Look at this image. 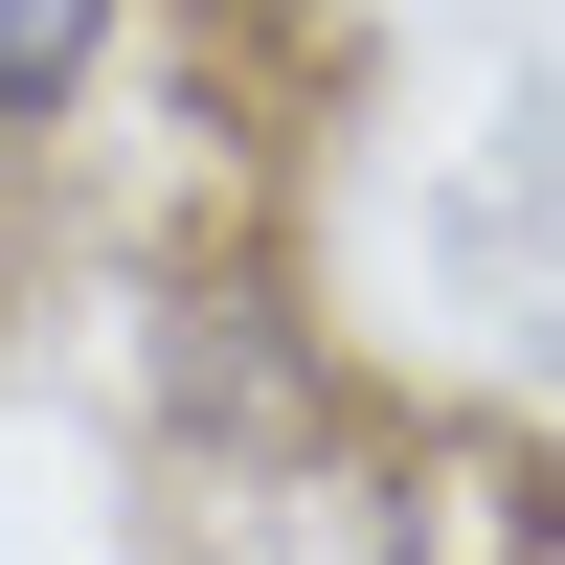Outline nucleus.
<instances>
[{
	"mask_svg": "<svg viewBox=\"0 0 565 565\" xmlns=\"http://www.w3.org/2000/svg\"><path fill=\"white\" fill-rule=\"evenodd\" d=\"M114 23H136V0H0V136L90 114V68H114Z\"/></svg>",
	"mask_w": 565,
	"mask_h": 565,
	"instance_id": "obj_1",
	"label": "nucleus"
}]
</instances>
